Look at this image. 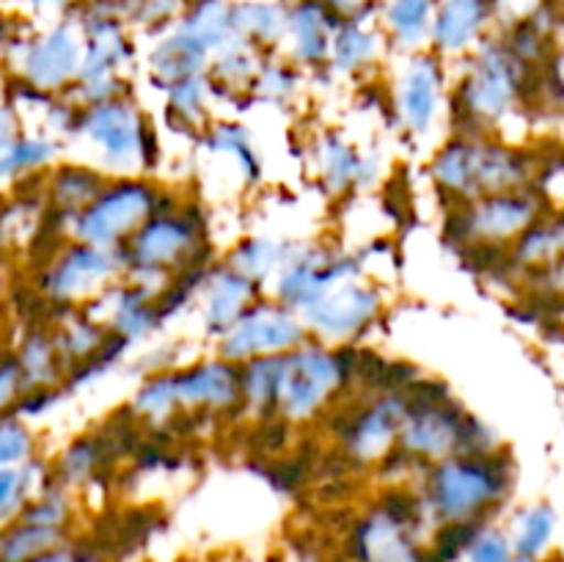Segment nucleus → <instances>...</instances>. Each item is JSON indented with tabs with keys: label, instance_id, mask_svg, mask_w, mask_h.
Wrapping results in <instances>:
<instances>
[{
	"label": "nucleus",
	"instance_id": "2",
	"mask_svg": "<svg viewBox=\"0 0 564 562\" xmlns=\"http://www.w3.org/2000/svg\"><path fill=\"white\" fill-rule=\"evenodd\" d=\"M516 483V461L505 446L490 452H463L422 468L416 490L433 527L488 523L505 505Z\"/></svg>",
	"mask_w": 564,
	"mask_h": 562
},
{
	"label": "nucleus",
	"instance_id": "42",
	"mask_svg": "<svg viewBox=\"0 0 564 562\" xmlns=\"http://www.w3.org/2000/svg\"><path fill=\"white\" fill-rule=\"evenodd\" d=\"M50 477V463H39V457L20 463V466L0 468V523L11 521L22 512L33 494Z\"/></svg>",
	"mask_w": 564,
	"mask_h": 562
},
{
	"label": "nucleus",
	"instance_id": "24",
	"mask_svg": "<svg viewBox=\"0 0 564 562\" xmlns=\"http://www.w3.org/2000/svg\"><path fill=\"white\" fill-rule=\"evenodd\" d=\"M105 182H108V174L94 163H80V160L55 163L53 169L44 171L42 187H39L44 215L64 226L66 231L69 220L102 191Z\"/></svg>",
	"mask_w": 564,
	"mask_h": 562
},
{
	"label": "nucleus",
	"instance_id": "7",
	"mask_svg": "<svg viewBox=\"0 0 564 562\" xmlns=\"http://www.w3.org/2000/svg\"><path fill=\"white\" fill-rule=\"evenodd\" d=\"M433 532L416 485H394L352 518L345 556L350 562H427Z\"/></svg>",
	"mask_w": 564,
	"mask_h": 562
},
{
	"label": "nucleus",
	"instance_id": "20",
	"mask_svg": "<svg viewBox=\"0 0 564 562\" xmlns=\"http://www.w3.org/2000/svg\"><path fill=\"white\" fill-rule=\"evenodd\" d=\"M314 174L328 196H347L372 185L380 174L375 154L364 152L341 130H323L312 147Z\"/></svg>",
	"mask_w": 564,
	"mask_h": 562
},
{
	"label": "nucleus",
	"instance_id": "25",
	"mask_svg": "<svg viewBox=\"0 0 564 562\" xmlns=\"http://www.w3.org/2000/svg\"><path fill=\"white\" fill-rule=\"evenodd\" d=\"M386 42L378 17H347L336 25L325 72L336 77H364L383 61Z\"/></svg>",
	"mask_w": 564,
	"mask_h": 562
},
{
	"label": "nucleus",
	"instance_id": "13",
	"mask_svg": "<svg viewBox=\"0 0 564 562\" xmlns=\"http://www.w3.org/2000/svg\"><path fill=\"white\" fill-rule=\"evenodd\" d=\"M361 273L364 262L358 253L325 246V242L295 240L264 295L301 314L325 292L339 287L341 281L361 279Z\"/></svg>",
	"mask_w": 564,
	"mask_h": 562
},
{
	"label": "nucleus",
	"instance_id": "6",
	"mask_svg": "<svg viewBox=\"0 0 564 562\" xmlns=\"http://www.w3.org/2000/svg\"><path fill=\"white\" fill-rule=\"evenodd\" d=\"M121 253H124L127 279L160 290L174 275L215 262L207 215L193 202L176 198L169 207L158 209L127 240Z\"/></svg>",
	"mask_w": 564,
	"mask_h": 562
},
{
	"label": "nucleus",
	"instance_id": "12",
	"mask_svg": "<svg viewBox=\"0 0 564 562\" xmlns=\"http://www.w3.org/2000/svg\"><path fill=\"white\" fill-rule=\"evenodd\" d=\"M341 408L345 413H339L334 433L341 457L352 468H378L400 439L408 411L405 389L367 391L358 400H345Z\"/></svg>",
	"mask_w": 564,
	"mask_h": 562
},
{
	"label": "nucleus",
	"instance_id": "19",
	"mask_svg": "<svg viewBox=\"0 0 564 562\" xmlns=\"http://www.w3.org/2000/svg\"><path fill=\"white\" fill-rule=\"evenodd\" d=\"M86 309H91L108 325V331L116 339H121L130 347L152 339L165 325V317L158 303V290L138 284V281L127 279V275L116 281V284H110Z\"/></svg>",
	"mask_w": 564,
	"mask_h": 562
},
{
	"label": "nucleus",
	"instance_id": "23",
	"mask_svg": "<svg viewBox=\"0 0 564 562\" xmlns=\"http://www.w3.org/2000/svg\"><path fill=\"white\" fill-rule=\"evenodd\" d=\"M264 290L253 284L251 279L231 270L229 264L218 262L207 270L202 292H198V303H202V328L209 339H218L226 328L237 323Z\"/></svg>",
	"mask_w": 564,
	"mask_h": 562
},
{
	"label": "nucleus",
	"instance_id": "28",
	"mask_svg": "<svg viewBox=\"0 0 564 562\" xmlns=\"http://www.w3.org/2000/svg\"><path fill=\"white\" fill-rule=\"evenodd\" d=\"M435 6L438 0H380L375 17L389 47L405 55L427 50Z\"/></svg>",
	"mask_w": 564,
	"mask_h": 562
},
{
	"label": "nucleus",
	"instance_id": "35",
	"mask_svg": "<svg viewBox=\"0 0 564 562\" xmlns=\"http://www.w3.org/2000/svg\"><path fill=\"white\" fill-rule=\"evenodd\" d=\"M160 91H163L169 125H174L176 130H191L202 136L204 127L213 121V108H209V105L215 102L207 72H204V75H193L185 77V80L171 83V86L160 88Z\"/></svg>",
	"mask_w": 564,
	"mask_h": 562
},
{
	"label": "nucleus",
	"instance_id": "43",
	"mask_svg": "<svg viewBox=\"0 0 564 562\" xmlns=\"http://www.w3.org/2000/svg\"><path fill=\"white\" fill-rule=\"evenodd\" d=\"M17 518H25L31 523H42V527L53 529H66L72 532V521H75V496L69 488H64L61 483H55L53 477H47L42 483V488L28 499V505L22 507V512Z\"/></svg>",
	"mask_w": 564,
	"mask_h": 562
},
{
	"label": "nucleus",
	"instance_id": "10",
	"mask_svg": "<svg viewBox=\"0 0 564 562\" xmlns=\"http://www.w3.org/2000/svg\"><path fill=\"white\" fill-rule=\"evenodd\" d=\"M176 196L160 185L152 174L108 176L102 191L69 220L66 237L99 248L127 246L132 235L152 218L158 209L174 204Z\"/></svg>",
	"mask_w": 564,
	"mask_h": 562
},
{
	"label": "nucleus",
	"instance_id": "41",
	"mask_svg": "<svg viewBox=\"0 0 564 562\" xmlns=\"http://www.w3.org/2000/svg\"><path fill=\"white\" fill-rule=\"evenodd\" d=\"M301 83L303 72L290 58L279 53L264 55L257 69V77H253L251 88H248V97L268 105H286L297 97Z\"/></svg>",
	"mask_w": 564,
	"mask_h": 562
},
{
	"label": "nucleus",
	"instance_id": "40",
	"mask_svg": "<svg viewBox=\"0 0 564 562\" xmlns=\"http://www.w3.org/2000/svg\"><path fill=\"white\" fill-rule=\"evenodd\" d=\"M279 358L262 356L251 358L240 367V389H242V413H251L259 422L273 419L275 408V380H279Z\"/></svg>",
	"mask_w": 564,
	"mask_h": 562
},
{
	"label": "nucleus",
	"instance_id": "32",
	"mask_svg": "<svg viewBox=\"0 0 564 562\" xmlns=\"http://www.w3.org/2000/svg\"><path fill=\"white\" fill-rule=\"evenodd\" d=\"M64 154V141L47 136V132H22L3 154H0V191L6 185H22V182L42 176L53 169Z\"/></svg>",
	"mask_w": 564,
	"mask_h": 562
},
{
	"label": "nucleus",
	"instance_id": "16",
	"mask_svg": "<svg viewBox=\"0 0 564 562\" xmlns=\"http://www.w3.org/2000/svg\"><path fill=\"white\" fill-rule=\"evenodd\" d=\"M308 339L301 314L262 295L231 328L215 339V356L246 364L262 356H284Z\"/></svg>",
	"mask_w": 564,
	"mask_h": 562
},
{
	"label": "nucleus",
	"instance_id": "30",
	"mask_svg": "<svg viewBox=\"0 0 564 562\" xmlns=\"http://www.w3.org/2000/svg\"><path fill=\"white\" fill-rule=\"evenodd\" d=\"M235 42L248 44L257 53L273 55L284 44L286 6L281 0H235Z\"/></svg>",
	"mask_w": 564,
	"mask_h": 562
},
{
	"label": "nucleus",
	"instance_id": "11",
	"mask_svg": "<svg viewBox=\"0 0 564 562\" xmlns=\"http://www.w3.org/2000/svg\"><path fill=\"white\" fill-rule=\"evenodd\" d=\"M124 253L116 248L88 246L66 237L47 253L33 273V290L39 301L53 312L80 309L97 301L110 284L124 279Z\"/></svg>",
	"mask_w": 564,
	"mask_h": 562
},
{
	"label": "nucleus",
	"instance_id": "48",
	"mask_svg": "<svg viewBox=\"0 0 564 562\" xmlns=\"http://www.w3.org/2000/svg\"><path fill=\"white\" fill-rule=\"evenodd\" d=\"M22 116L11 102H0V154L22 136Z\"/></svg>",
	"mask_w": 564,
	"mask_h": 562
},
{
	"label": "nucleus",
	"instance_id": "51",
	"mask_svg": "<svg viewBox=\"0 0 564 562\" xmlns=\"http://www.w3.org/2000/svg\"><path fill=\"white\" fill-rule=\"evenodd\" d=\"M6 207V196H3V191H0V209Z\"/></svg>",
	"mask_w": 564,
	"mask_h": 562
},
{
	"label": "nucleus",
	"instance_id": "34",
	"mask_svg": "<svg viewBox=\"0 0 564 562\" xmlns=\"http://www.w3.org/2000/svg\"><path fill=\"white\" fill-rule=\"evenodd\" d=\"M292 242L295 240H284V237L273 235H246L226 251V257L220 262L229 264L231 270H237L246 279H251L262 290H268L273 275L284 264Z\"/></svg>",
	"mask_w": 564,
	"mask_h": 562
},
{
	"label": "nucleus",
	"instance_id": "26",
	"mask_svg": "<svg viewBox=\"0 0 564 562\" xmlns=\"http://www.w3.org/2000/svg\"><path fill=\"white\" fill-rule=\"evenodd\" d=\"M209 58H213V55H209L202 44H196L191 36H185L180 28L171 25L169 31L160 33V36L154 39L152 47H149V80L158 88H165L176 80H185V77L204 75L209 66Z\"/></svg>",
	"mask_w": 564,
	"mask_h": 562
},
{
	"label": "nucleus",
	"instance_id": "49",
	"mask_svg": "<svg viewBox=\"0 0 564 562\" xmlns=\"http://www.w3.org/2000/svg\"><path fill=\"white\" fill-rule=\"evenodd\" d=\"M28 562H77V545L75 543H64L58 549H50L44 554L33 556Z\"/></svg>",
	"mask_w": 564,
	"mask_h": 562
},
{
	"label": "nucleus",
	"instance_id": "44",
	"mask_svg": "<svg viewBox=\"0 0 564 562\" xmlns=\"http://www.w3.org/2000/svg\"><path fill=\"white\" fill-rule=\"evenodd\" d=\"M556 529V512L549 505L529 507L518 521V534L512 540V554L516 562H538L543 551L549 549Z\"/></svg>",
	"mask_w": 564,
	"mask_h": 562
},
{
	"label": "nucleus",
	"instance_id": "22",
	"mask_svg": "<svg viewBox=\"0 0 564 562\" xmlns=\"http://www.w3.org/2000/svg\"><path fill=\"white\" fill-rule=\"evenodd\" d=\"M494 14V0H438L427 50L444 61L466 58L471 50L479 47V42L488 39L485 33Z\"/></svg>",
	"mask_w": 564,
	"mask_h": 562
},
{
	"label": "nucleus",
	"instance_id": "18",
	"mask_svg": "<svg viewBox=\"0 0 564 562\" xmlns=\"http://www.w3.org/2000/svg\"><path fill=\"white\" fill-rule=\"evenodd\" d=\"M180 419H229L242 413L240 367L220 356L171 367Z\"/></svg>",
	"mask_w": 564,
	"mask_h": 562
},
{
	"label": "nucleus",
	"instance_id": "46",
	"mask_svg": "<svg viewBox=\"0 0 564 562\" xmlns=\"http://www.w3.org/2000/svg\"><path fill=\"white\" fill-rule=\"evenodd\" d=\"M466 562H516L512 554V540L501 529H494L485 523L466 549Z\"/></svg>",
	"mask_w": 564,
	"mask_h": 562
},
{
	"label": "nucleus",
	"instance_id": "1",
	"mask_svg": "<svg viewBox=\"0 0 564 562\" xmlns=\"http://www.w3.org/2000/svg\"><path fill=\"white\" fill-rule=\"evenodd\" d=\"M405 395L408 411L394 452L405 461L413 477L446 457L463 455V452H490L501 446L494 430L471 411H466L438 380L413 378L405 386Z\"/></svg>",
	"mask_w": 564,
	"mask_h": 562
},
{
	"label": "nucleus",
	"instance_id": "15",
	"mask_svg": "<svg viewBox=\"0 0 564 562\" xmlns=\"http://www.w3.org/2000/svg\"><path fill=\"white\" fill-rule=\"evenodd\" d=\"M449 99V69L441 55L433 50H419L402 58V66L394 75V105L397 127L413 141L433 136Z\"/></svg>",
	"mask_w": 564,
	"mask_h": 562
},
{
	"label": "nucleus",
	"instance_id": "14",
	"mask_svg": "<svg viewBox=\"0 0 564 562\" xmlns=\"http://www.w3.org/2000/svg\"><path fill=\"white\" fill-rule=\"evenodd\" d=\"M14 77L47 97H64L80 77L83 36L75 17L66 14L44 31L31 33L11 53Z\"/></svg>",
	"mask_w": 564,
	"mask_h": 562
},
{
	"label": "nucleus",
	"instance_id": "5",
	"mask_svg": "<svg viewBox=\"0 0 564 562\" xmlns=\"http://www.w3.org/2000/svg\"><path fill=\"white\" fill-rule=\"evenodd\" d=\"M356 345H325L306 339L279 358L273 419L290 428L312 424L334 413L358 389Z\"/></svg>",
	"mask_w": 564,
	"mask_h": 562
},
{
	"label": "nucleus",
	"instance_id": "4",
	"mask_svg": "<svg viewBox=\"0 0 564 562\" xmlns=\"http://www.w3.org/2000/svg\"><path fill=\"white\" fill-rule=\"evenodd\" d=\"M538 160L496 136L452 132L427 163V176L444 207L488 193L516 191L538 182Z\"/></svg>",
	"mask_w": 564,
	"mask_h": 562
},
{
	"label": "nucleus",
	"instance_id": "17",
	"mask_svg": "<svg viewBox=\"0 0 564 562\" xmlns=\"http://www.w3.org/2000/svg\"><path fill=\"white\" fill-rule=\"evenodd\" d=\"M383 292L361 279L341 281L301 312L308 339L325 345H358L383 314Z\"/></svg>",
	"mask_w": 564,
	"mask_h": 562
},
{
	"label": "nucleus",
	"instance_id": "39",
	"mask_svg": "<svg viewBox=\"0 0 564 562\" xmlns=\"http://www.w3.org/2000/svg\"><path fill=\"white\" fill-rule=\"evenodd\" d=\"M64 543H72V532L66 529L42 527L25 518H11L0 523V562H28Z\"/></svg>",
	"mask_w": 564,
	"mask_h": 562
},
{
	"label": "nucleus",
	"instance_id": "27",
	"mask_svg": "<svg viewBox=\"0 0 564 562\" xmlns=\"http://www.w3.org/2000/svg\"><path fill=\"white\" fill-rule=\"evenodd\" d=\"M11 353L20 364L28 389H66L69 369L61 358L50 323H36L25 328V334L20 336Z\"/></svg>",
	"mask_w": 564,
	"mask_h": 562
},
{
	"label": "nucleus",
	"instance_id": "21",
	"mask_svg": "<svg viewBox=\"0 0 564 562\" xmlns=\"http://www.w3.org/2000/svg\"><path fill=\"white\" fill-rule=\"evenodd\" d=\"M339 17L323 0H292L286 6L284 58L301 72H325Z\"/></svg>",
	"mask_w": 564,
	"mask_h": 562
},
{
	"label": "nucleus",
	"instance_id": "9",
	"mask_svg": "<svg viewBox=\"0 0 564 562\" xmlns=\"http://www.w3.org/2000/svg\"><path fill=\"white\" fill-rule=\"evenodd\" d=\"M545 213H549V198L538 191V185L488 193L446 207L444 235L466 257L477 253L507 257L512 242Z\"/></svg>",
	"mask_w": 564,
	"mask_h": 562
},
{
	"label": "nucleus",
	"instance_id": "31",
	"mask_svg": "<svg viewBox=\"0 0 564 562\" xmlns=\"http://www.w3.org/2000/svg\"><path fill=\"white\" fill-rule=\"evenodd\" d=\"M198 138H202L204 149H207L209 154L229 160V163L235 165L237 176H240L246 185L262 182V154H259L257 143H253L251 130H248L242 121H209Z\"/></svg>",
	"mask_w": 564,
	"mask_h": 562
},
{
	"label": "nucleus",
	"instance_id": "3",
	"mask_svg": "<svg viewBox=\"0 0 564 562\" xmlns=\"http://www.w3.org/2000/svg\"><path fill=\"white\" fill-rule=\"evenodd\" d=\"M534 69L518 58L505 39H485L466 55L449 88V116L460 136H496V127L523 105L532 91Z\"/></svg>",
	"mask_w": 564,
	"mask_h": 562
},
{
	"label": "nucleus",
	"instance_id": "33",
	"mask_svg": "<svg viewBox=\"0 0 564 562\" xmlns=\"http://www.w3.org/2000/svg\"><path fill=\"white\" fill-rule=\"evenodd\" d=\"M235 0H185L180 20L174 28H180L185 36L202 44L209 55L220 53L226 44L235 42Z\"/></svg>",
	"mask_w": 564,
	"mask_h": 562
},
{
	"label": "nucleus",
	"instance_id": "38",
	"mask_svg": "<svg viewBox=\"0 0 564 562\" xmlns=\"http://www.w3.org/2000/svg\"><path fill=\"white\" fill-rule=\"evenodd\" d=\"M127 411L132 413L135 422L147 424V428H169L171 422H176L180 419V402H176L171 369L143 372Z\"/></svg>",
	"mask_w": 564,
	"mask_h": 562
},
{
	"label": "nucleus",
	"instance_id": "45",
	"mask_svg": "<svg viewBox=\"0 0 564 562\" xmlns=\"http://www.w3.org/2000/svg\"><path fill=\"white\" fill-rule=\"evenodd\" d=\"M36 457V435L17 413L0 417V468L20 466Z\"/></svg>",
	"mask_w": 564,
	"mask_h": 562
},
{
	"label": "nucleus",
	"instance_id": "8",
	"mask_svg": "<svg viewBox=\"0 0 564 562\" xmlns=\"http://www.w3.org/2000/svg\"><path fill=\"white\" fill-rule=\"evenodd\" d=\"M72 141H80L108 176L152 174L160 160L152 116L132 94L80 108Z\"/></svg>",
	"mask_w": 564,
	"mask_h": 562
},
{
	"label": "nucleus",
	"instance_id": "37",
	"mask_svg": "<svg viewBox=\"0 0 564 562\" xmlns=\"http://www.w3.org/2000/svg\"><path fill=\"white\" fill-rule=\"evenodd\" d=\"M264 55L257 53L253 47L242 42L226 44L220 53H215L209 58L207 66V80L213 88V97H248V88H251L253 77H257L259 64H262Z\"/></svg>",
	"mask_w": 564,
	"mask_h": 562
},
{
	"label": "nucleus",
	"instance_id": "50",
	"mask_svg": "<svg viewBox=\"0 0 564 562\" xmlns=\"http://www.w3.org/2000/svg\"><path fill=\"white\" fill-rule=\"evenodd\" d=\"M325 562H350V560H347V556L341 554V556H334V560H325Z\"/></svg>",
	"mask_w": 564,
	"mask_h": 562
},
{
	"label": "nucleus",
	"instance_id": "36",
	"mask_svg": "<svg viewBox=\"0 0 564 562\" xmlns=\"http://www.w3.org/2000/svg\"><path fill=\"white\" fill-rule=\"evenodd\" d=\"M564 257V213H545L507 251V262L529 270L545 268Z\"/></svg>",
	"mask_w": 564,
	"mask_h": 562
},
{
	"label": "nucleus",
	"instance_id": "47",
	"mask_svg": "<svg viewBox=\"0 0 564 562\" xmlns=\"http://www.w3.org/2000/svg\"><path fill=\"white\" fill-rule=\"evenodd\" d=\"M28 391L25 378H22V369L17 364L14 353H3L0 356V417L6 413H14L17 402L22 400V395Z\"/></svg>",
	"mask_w": 564,
	"mask_h": 562
},
{
	"label": "nucleus",
	"instance_id": "29",
	"mask_svg": "<svg viewBox=\"0 0 564 562\" xmlns=\"http://www.w3.org/2000/svg\"><path fill=\"white\" fill-rule=\"evenodd\" d=\"M113 455V435L102 439L99 433H80L50 463V477L64 485V488L77 490L83 485L94 483L108 468Z\"/></svg>",
	"mask_w": 564,
	"mask_h": 562
}]
</instances>
